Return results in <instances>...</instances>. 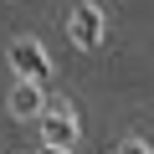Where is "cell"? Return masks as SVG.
Masks as SVG:
<instances>
[{
  "instance_id": "6da1fadb",
  "label": "cell",
  "mask_w": 154,
  "mask_h": 154,
  "mask_svg": "<svg viewBox=\"0 0 154 154\" xmlns=\"http://www.w3.org/2000/svg\"><path fill=\"white\" fill-rule=\"evenodd\" d=\"M11 67L21 72V82H46V72H51V62H46V51L41 46H31V41H11Z\"/></svg>"
},
{
  "instance_id": "7a4b0ae2",
  "label": "cell",
  "mask_w": 154,
  "mask_h": 154,
  "mask_svg": "<svg viewBox=\"0 0 154 154\" xmlns=\"http://www.w3.org/2000/svg\"><path fill=\"white\" fill-rule=\"evenodd\" d=\"M72 41L77 46H98L103 41V11L93 5V0H82V5L72 11Z\"/></svg>"
},
{
  "instance_id": "3957f363",
  "label": "cell",
  "mask_w": 154,
  "mask_h": 154,
  "mask_svg": "<svg viewBox=\"0 0 154 154\" xmlns=\"http://www.w3.org/2000/svg\"><path fill=\"white\" fill-rule=\"evenodd\" d=\"M72 139H77V123L57 108V113H46V128H41V149H72Z\"/></svg>"
},
{
  "instance_id": "277c9868",
  "label": "cell",
  "mask_w": 154,
  "mask_h": 154,
  "mask_svg": "<svg viewBox=\"0 0 154 154\" xmlns=\"http://www.w3.org/2000/svg\"><path fill=\"white\" fill-rule=\"evenodd\" d=\"M11 103H16L21 118H31V113H41V88H36V82H21V88L11 93Z\"/></svg>"
},
{
  "instance_id": "5b68a950",
  "label": "cell",
  "mask_w": 154,
  "mask_h": 154,
  "mask_svg": "<svg viewBox=\"0 0 154 154\" xmlns=\"http://www.w3.org/2000/svg\"><path fill=\"white\" fill-rule=\"evenodd\" d=\"M118 154H149V149H144L139 139H123V149H118Z\"/></svg>"
},
{
  "instance_id": "8992f818",
  "label": "cell",
  "mask_w": 154,
  "mask_h": 154,
  "mask_svg": "<svg viewBox=\"0 0 154 154\" xmlns=\"http://www.w3.org/2000/svg\"><path fill=\"white\" fill-rule=\"evenodd\" d=\"M41 154H62V149H41Z\"/></svg>"
}]
</instances>
